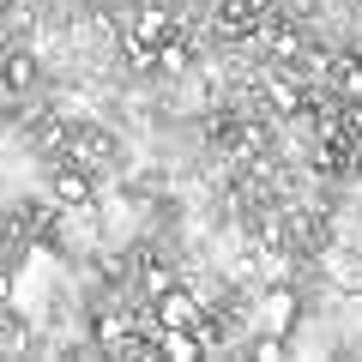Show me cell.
Masks as SVG:
<instances>
[{"mask_svg":"<svg viewBox=\"0 0 362 362\" xmlns=\"http://www.w3.org/2000/svg\"><path fill=\"white\" fill-rule=\"evenodd\" d=\"M199 320H206V308H199L194 290H181V284L157 290V326H199Z\"/></svg>","mask_w":362,"mask_h":362,"instance_id":"6da1fadb","label":"cell"},{"mask_svg":"<svg viewBox=\"0 0 362 362\" xmlns=\"http://www.w3.org/2000/svg\"><path fill=\"white\" fill-rule=\"evenodd\" d=\"M272 103L284 109V115H302V90L290 85V78H272Z\"/></svg>","mask_w":362,"mask_h":362,"instance_id":"9c48e42d","label":"cell"},{"mask_svg":"<svg viewBox=\"0 0 362 362\" xmlns=\"http://www.w3.org/2000/svg\"><path fill=\"white\" fill-rule=\"evenodd\" d=\"M259 320L272 326V332H284L290 338V326L302 320V296L290 284H278V290H266V302H259Z\"/></svg>","mask_w":362,"mask_h":362,"instance_id":"7a4b0ae2","label":"cell"},{"mask_svg":"<svg viewBox=\"0 0 362 362\" xmlns=\"http://www.w3.org/2000/svg\"><path fill=\"white\" fill-rule=\"evenodd\" d=\"M163 37H175V13L169 6H139V18H133V49H157Z\"/></svg>","mask_w":362,"mask_h":362,"instance_id":"3957f363","label":"cell"},{"mask_svg":"<svg viewBox=\"0 0 362 362\" xmlns=\"http://www.w3.org/2000/svg\"><path fill=\"white\" fill-rule=\"evenodd\" d=\"M0 78H6L13 90H30V85H37V54L13 49V54H6V66H0Z\"/></svg>","mask_w":362,"mask_h":362,"instance_id":"8992f818","label":"cell"},{"mask_svg":"<svg viewBox=\"0 0 362 362\" xmlns=\"http://www.w3.org/2000/svg\"><path fill=\"white\" fill-rule=\"evenodd\" d=\"M6 54H13V49H6V42H0V66H6Z\"/></svg>","mask_w":362,"mask_h":362,"instance_id":"7c38bea8","label":"cell"},{"mask_svg":"<svg viewBox=\"0 0 362 362\" xmlns=\"http://www.w3.org/2000/svg\"><path fill=\"white\" fill-rule=\"evenodd\" d=\"M338 85H344V97H362V66H344V73H338Z\"/></svg>","mask_w":362,"mask_h":362,"instance_id":"30bf717a","label":"cell"},{"mask_svg":"<svg viewBox=\"0 0 362 362\" xmlns=\"http://www.w3.org/2000/svg\"><path fill=\"white\" fill-rule=\"evenodd\" d=\"M54 206H73V211L90 206V175L85 169H61L54 175Z\"/></svg>","mask_w":362,"mask_h":362,"instance_id":"277c9868","label":"cell"},{"mask_svg":"<svg viewBox=\"0 0 362 362\" xmlns=\"http://www.w3.org/2000/svg\"><path fill=\"white\" fill-rule=\"evenodd\" d=\"M151 66H157V73H181V66H187V42L163 37V42L151 49Z\"/></svg>","mask_w":362,"mask_h":362,"instance_id":"52a82bcc","label":"cell"},{"mask_svg":"<svg viewBox=\"0 0 362 362\" xmlns=\"http://www.w3.org/2000/svg\"><path fill=\"white\" fill-rule=\"evenodd\" d=\"M157 350L175 356V362H194L199 356V332L194 326H157Z\"/></svg>","mask_w":362,"mask_h":362,"instance_id":"5b68a950","label":"cell"},{"mask_svg":"<svg viewBox=\"0 0 362 362\" xmlns=\"http://www.w3.org/2000/svg\"><path fill=\"white\" fill-rule=\"evenodd\" d=\"M169 284H175V278H169L163 266H151V272H145V290H151V296H157V290H169Z\"/></svg>","mask_w":362,"mask_h":362,"instance_id":"8fae6325","label":"cell"},{"mask_svg":"<svg viewBox=\"0 0 362 362\" xmlns=\"http://www.w3.org/2000/svg\"><path fill=\"white\" fill-rule=\"evenodd\" d=\"M284 350H290V338H284V332H272V326H266V332L254 338V356H259V362H278Z\"/></svg>","mask_w":362,"mask_h":362,"instance_id":"ba28073f","label":"cell"}]
</instances>
